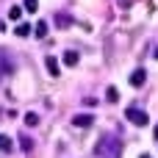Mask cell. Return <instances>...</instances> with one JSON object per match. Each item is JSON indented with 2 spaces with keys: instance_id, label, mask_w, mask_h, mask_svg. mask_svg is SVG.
Returning <instances> with one entry per match:
<instances>
[{
  "instance_id": "4fadbf2b",
  "label": "cell",
  "mask_w": 158,
  "mask_h": 158,
  "mask_svg": "<svg viewBox=\"0 0 158 158\" xmlns=\"http://www.w3.org/2000/svg\"><path fill=\"white\" fill-rule=\"evenodd\" d=\"M106 100H108V103H117V100H119V92H117L114 86H108V92H106Z\"/></svg>"
},
{
  "instance_id": "ba28073f",
  "label": "cell",
  "mask_w": 158,
  "mask_h": 158,
  "mask_svg": "<svg viewBox=\"0 0 158 158\" xmlns=\"http://www.w3.org/2000/svg\"><path fill=\"white\" fill-rule=\"evenodd\" d=\"M56 25H58V28H69V25H72V17H69V14H56Z\"/></svg>"
},
{
  "instance_id": "7c38bea8",
  "label": "cell",
  "mask_w": 158,
  "mask_h": 158,
  "mask_svg": "<svg viewBox=\"0 0 158 158\" xmlns=\"http://www.w3.org/2000/svg\"><path fill=\"white\" fill-rule=\"evenodd\" d=\"M25 125H28V128H36V125H39V114L28 111V114H25Z\"/></svg>"
},
{
  "instance_id": "6da1fadb",
  "label": "cell",
  "mask_w": 158,
  "mask_h": 158,
  "mask_svg": "<svg viewBox=\"0 0 158 158\" xmlns=\"http://www.w3.org/2000/svg\"><path fill=\"white\" fill-rule=\"evenodd\" d=\"M94 153H97L100 158H119V153H122V142H119L117 136H103V139L97 142Z\"/></svg>"
},
{
  "instance_id": "7a4b0ae2",
  "label": "cell",
  "mask_w": 158,
  "mask_h": 158,
  "mask_svg": "<svg viewBox=\"0 0 158 158\" xmlns=\"http://www.w3.org/2000/svg\"><path fill=\"white\" fill-rule=\"evenodd\" d=\"M125 119H128V122H133L136 128H144V125L150 122V117H147L142 108H128V111H125Z\"/></svg>"
},
{
  "instance_id": "30bf717a",
  "label": "cell",
  "mask_w": 158,
  "mask_h": 158,
  "mask_svg": "<svg viewBox=\"0 0 158 158\" xmlns=\"http://www.w3.org/2000/svg\"><path fill=\"white\" fill-rule=\"evenodd\" d=\"M22 11H25L22 6H11V8H8V19H14V22H19V17H22Z\"/></svg>"
},
{
  "instance_id": "8fae6325",
  "label": "cell",
  "mask_w": 158,
  "mask_h": 158,
  "mask_svg": "<svg viewBox=\"0 0 158 158\" xmlns=\"http://www.w3.org/2000/svg\"><path fill=\"white\" fill-rule=\"evenodd\" d=\"M33 33H36L39 39H44V36H47V22H42V19H39V22H36V28H33Z\"/></svg>"
},
{
  "instance_id": "9a60e30c",
  "label": "cell",
  "mask_w": 158,
  "mask_h": 158,
  "mask_svg": "<svg viewBox=\"0 0 158 158\" xmlns=\"http://www.w3.org/2000/svg\"><path fill=\"white\" fill-rule=\"evenodd\" d=\"M22 8H25V11H31V14H33V11H36V8H39V0H25V3H22Z\"/></svg>"
},
{
  "instance_id": "8992f818",
  "label": "cell",
  "mask_w": 158,
  "mask_h": 158,
  "mask_svg": "<svg viewBox=\"0 0 158 158\" xmlns=\"http://www.w3.org/2000/svg\"><path fill=\"white\" fill-rule=\"evenodd\" d=\"M144 81H147V72H144V69H133V72H131V83H133L136 89L144 86Z\"/></svg>"
},
{
  "instance_id": "e0dca14e",
  "label": "cell",
  "mask_w": 158,
  "mask_h": 158,
  "mask_svg": "<svg viewBox=\"0 0 158 158\" xmlns=\"http://www.w3.org/2000/svg\"><path fill=\"white\" fill-rule=\"evenodd\" d=\"M153 136H156V139H158V125H156V133H153Z\"/></svg>"
},
{
  "instance_id": "5bb4252c",
  "label": "cell",
  "mask_w": 158,
  "mask_h": 158,
  "mask_svg": "<svg viewBox=\"0 0 158 158\" xmlns=\"http://www.w3.org/2000/svg\"><path fill=\"white\" fill-rule=\"evenodd\" d=\"M31 31H33V28H31V25H25V22H19V25H17V36H28Z\"/></svg>"
},
{
  "instance_id": "52a82bcc",
  "label": "cell",
  "mask_w": 158,
  "mask_h": 158,
  "mask_svg": "<svg viewBox=\"0 0 158 158\" xmlns=\"http://www.w3.org/2000/svg\"><path fill=\"white\" fill-rule=\"evenodd\" d=\"M78 61H81V56H78L75 50H67V53H64V64H67V67H75Z\"/></svg>"
},
{
  "instance_id": "5b68a950",
  "label": "cell",
  "mask_w": 158,
  "mask_h": 158,
  "mask_svg": "<svg viewBox=\"0 0 158 158\" xmlns=\"http://www.w3.org/2000/svg\"><path fill=\"white\" fill-rule=\"evenodd\" d=\"M44 67H47V72H50L53 78L61 75V69H58V58H56V56H47V58H44Z\"/></svg>"
},
{
  "instance_id": "2e32d148",
  "label": "cell",
  "mask_w": 158,
  "mask_h": 158,
  "mask_svg": "<svg viewBox=\"0 0 158 158\" xmlns=\"http://www.w3.org/2000/svg\"><path fill=\"white\" fill-rule=\"evenodd\" d=\"M19 142H22V150H25V153H28V150H33V142H31V139H28V136H22V139H19Z\"/></svg>"
},
{
  "instance_id": "3957f363",
  "label": "cell",
  "mask_w": 158,
  "mask_h": 158,
  "mask_svg": "<svg viewBox=\"0 0 158 158\" xmlns=\"http://www.w3.org/2000/svg\"><path fill=\"white\" fill-rule=\"evenodd\" d=\"M11 72H14V61H11V56L6 50H0V78L11 75Z\"/></svg>"
},
{
  "instance_id": "277c9868",
  "label": "cell",
  "mask_w": 158,
  "mask_h": 158,
  "mask_svg": "<svg viewBox=\"0 0 158 158\" xmlns=\"http://www.w3.org/2000/svg\"><path fill=\"white\" fill-rule=\"evenodd\" d=\"M92 122H94L92 114H75V117H72V125H75V128H89Z\"/></svg>"
},
{
  "instance_id": "ffe728a7",
  "label": "cell",
  "mask_w": 158,
  "mask_h": 158,
  "mask_svg": "<svg viewBox=\"0 0 158 158\" xmlns=\"http://www.w3.org/2000/svg\"><path fill=\"white\" fill-rule=\"evenodd\" d=\"M0 31H3V22H0Z\"/></svg>"
},
{
  "instance_id": "d6986e66",
  "label": "cell",
  "mask_w": 158,
  "mask_h": 158,
  "mask_svg": "<svg viewBox=\"0 0 158 158\" xmlns=\"http://www.w3.org/2000/svg\"><path fill=\"white\" fill-rule=\"evenodd\" d=\"M142 158H153V156H142Z\"/></svg>"
},
{
  "instance_id": "9c48e42d",
  "label": "cell",
  "mask_w": 158,
  "mask_h": 158,
  "mask_svg": "<svg viewBox=\"0 0 158 158\" xmlns=\"http://www.w3.org/2000/svg\"><path fill=\"white\" fill-rule=\"evenodd\" d=\"M0 150H3V153H11V150H14V142H11L6 133H0Z\"/></svg>"
},
{
  "instance_id": "ac0fdd59",
  "label": "cell",
  "mask_w": 158,
  "mask_h": 158,
  "mask_svg": "<svg viewBox=\"0 0 158 158\" xmlns=\"http://www.w3.org/2000/svg\"><path fill=\"white\" fill-rule=\"evenodd\" d=\"M153 56H156V58H158V47H156V53H153Z\"/></svg>"
}]
</instances>
